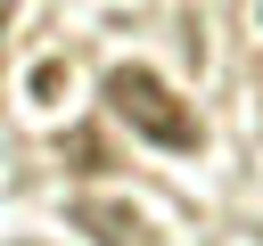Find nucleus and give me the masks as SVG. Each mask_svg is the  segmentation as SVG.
Listing matches in <instances>:
<instances>
[{"instance_id": "nucleus-1", "label": "nucleus", "mask_w": 263, "mask_h": 246, "mask_svg": "<svg viewBox=\"0 0 263 246\" xmlns=\"http://www.w3.org/2000/svg\"><path fill=\"white\" fill-rule=\"evenodd\" d=\"M107 107L140 131V139H156V148H173V156H189V148H205V123L148 74V66H115L107 74Z\"/></svg>"}, {"instance_id": "nucleus-2", "label": "nucleus", "mask_w": 263, "mask_h": 246, "mask_svg": "<svg viewBox=\"0 0 263 246\" xmlns=\"http://www.w3.org/2000/svg\"><path fill=\"white\" fill-rule=\"evenodd\" d=\"M74 230H90L99 246H148V221L132 205H115V197H82L74 205Z\"/></svg>"}, {"instance_id": "nucleus-3", "label": "nucleus", "mask_w": 263, "mask_h": 246, "mask_svg": "<svg viewBox=\"0 0 263 246\" xmlns=\"http://www.w3.org/2000/svg\"><path fill=\"white\" fill-rule=\"evenodd\" d=\"M58 156H66V172H107V139L99 131H66Z\"/></svg>"}]
</instances>
